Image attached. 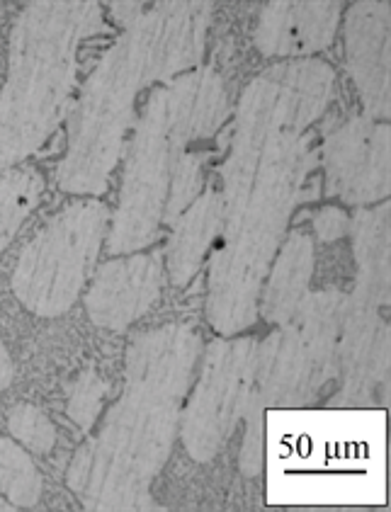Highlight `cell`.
<instances>
[{
    "instance_id": "obj_3",
    "label": "cell",
    "mask_w": 391,
    "mask_h": 512,
    "mask_svg": "<svg viewBox=\"0 0 391 512\" xmlns=\"http://www.w3.org/2000/svg\"><path fill=\"white\" fill-rule=\"evenodd\" d=\"M107 224L105 204L85 199L66 207L20 253L13 289L32 314L54 318L76 304Z\"/></svg>"
},
{
    "instance_id": "obj_5",
    "label": "cell",
    "mask_w": 391,
    "mask_h": 512,
    "mask_svg": "<svg viewBox=\"0 0 391 512\" xmlns=\"http://www.w3.org/2000/svg\"><path fill=\"white\" fill-rule=\"evenodd\" d=\"M340 5V3H338ZM338 5L321 15L319 20L309 22L319 13L321 3H270L260 15L255 44L265 56L282 54H304L328 47L333 39L331 27H309V25H336Z\"/></svg>"
},
{
    "instance_id": "obj_2",
    "label": "cell",
    "mask_w": 391,
    "mask_h": 512,
    "mask_svg": "<svg viewBox=\"0 0 391 512\" xmlns=\"http://www.w3.org/2000/svg\"><path fill=\"white\" fill-rule=\"evenodd\" d=\"M100 27L98 3H30L20 15L0 98V170L54 132L76 78L78 44Z\"/></svg>"
},
{
    "instance_id": "obj_6",
    "label": "cell",
    "mask_w": 391,
    "mask_h": 512,
    "mask_svg": "<svg viewBox=\"0 0 391 512\" xmlns=\"http://www.w3.org/2000/svg\"><path fill=\"white\" fill-rule=\"evenodd\" d=\"M42 192L44 178L34 168H15L0 175V253L34 212Z\"/></svg>"
},
{
    "instance_id": "obj_4",
    "label": "cell",
    "mask_w": 391,
    "mask_h": 512,
    "mask_svg": "<svg viewBox=\"0 0 391 512\" xmlns=\"http://www.w3.org/2000/svg\"><path fill=\"white\" fill-rule=\"evenodd\" d=\"M161 292V265L153 258H122L100 267L88 297L93 323L112 331H122L151 309Z\"/></svg>"
},
{
    "instance_id": "obj_1",
    "label": "cell",
    "mask_w": 391,
    "mask_h": 512,
    "mask_svg": "<svg viewBox=\"0 0 391 512\" xmlns=\"http://www.w3.org/2000/svg\"><path fill=\"white\" fill-rule=\"evenodd\" d=\"M183 328L146 333L129 350L127 391L105 418L100 435L78 449L68 471L85 508H153L149 483L168 457L175 403L185 386L187 360L161 372Z\"/></svg>"
},
{
    "instance_id": "obj_11",
    "label": "cell",
    "mask_w": 391,
    "mask_h": 512,
    "mask_svg": "<svg viewBox=\"0 0 391 512\" xmlns=\"http://www.w3.org/2000/svg\"><path fill=\"white\" fill-rule=\"evenodd\" d=\"M13 377H15L13 360H10L8 355V347L3 345V338H0V394L13 384Z\"/></svg>"
},
{
    "instance_id": "obj_12",
    "label": "cell",
    "mask_w": 391,
    "mask_h": 512,
    "mask_svg": "<svg viewBox=\"0 0 391 512\" xmlns=\"http://www.w3.org/2000/svg\"><path fill=\"white\" fill-rule=\"evenodd\" d=\"M112 5H115L117 20L124 22V25H134V22H139L141 13H144V8H141L144 3H112Z\"/></svg>"
},
{
    "instance_id": "obj_7",
    "label": "cell",
    "mask_w": 391,
    "mask_h": 512,
    "mask_svg": "<svg viewBox=\"0 0 391 512\" xmlns=\"http://www.w3.org/2000/svg\"><path fill=\"white\" fill-rule=\"evenodd\" d=\"M44 481L32 457L17 442L0 437V496L13 508H34L42 498Z\"/></svg>"
},
{
    "instance_id": "obj_13",
    "label": "cell",
    "mask_w": 391,
    "mask_h": 512,
    "mask_svg": "<svg viewBox=\"0 0 391 512\" xmlns=\"http://www.w3.org/2000/svg\"><path fill=\"white\" fill-rule=\"evenodd\" d=\"M0 510H15V508H13V505L8 503V500H5L3 496H0Z\"/></svg>"
},
{
    "instance_id": "obj_8",
    "label": "cell",
    "mask_w": 391,
    "mask_h": 512,
    "mask_svg": "<svg viewBox=\"0 0 391 512\" xmlns=\"http://www.w3.org/2000/svg\"><path fill=\"white\" fill-rule=\"evenodd\" d=\"M10 435L20 442L22 447L32 449L37 454H49L56 445V428L47 418L42 408L20 403L8 415Z\"/></svg>"
},
{
    "instance_id": "obj_9",
    "label": "cell",
    "mask_w": 391,
    "mask_h": 512,
    "mask_svg": "<svg viewBox=\"0 0 391 512\" xmlns=\"http://www.w3.org/2000/svg\"><path fill=\"white\" fill-rule=\"evenodd\" d=\"M105 394L107 381L102 379L95 369H85L81 377L76 379V384H73L71 396H68V418H71L83 432H90L100 415V406Z\"/></svg>"
},
{
    "instance_id": "obj_10",
    "label": "cell",
    "mask_w": 391,
    "mask_h": 512,
    "mask_svg": "<svg viewBox=\"0 0 391 512\" xmlns=\"http://www.w3.org/2000/svg\"><path fill=\"white\" fill-rule=\"evenodd\" d=\"M345 226H348V219L338 209H323L319 219H316V231H319L323 241H336L340 233L345 231Z\"/></svg>"
}]
</instances>
